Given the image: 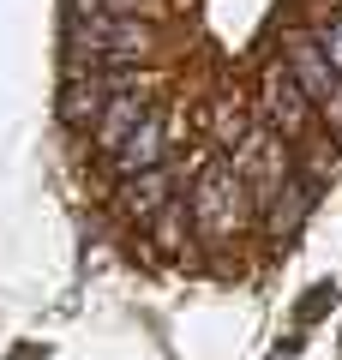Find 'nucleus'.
I'll use <instances>...</instances> for the list:
<instances>
[{
	"label": "nucleus",
	"instance_id": "f257e3e1",
	"mask_svg": "<svg viewBox=\"0 0 342 360\" xmlns=\"http://www.w3.org/2000/svg\"><path fill=\"white\" fill-rule=\"evenodd\" d=\"M151 49V25L127 13H66V66L72 72H114Z\"/></svg>",
	"mask_w": 342,
	"mask_h": 360
},
{
	"label": "nucleus",
	"instance_id": "f03ea898",
	"mask_svg": "<svg viewBox=\"0 0 342 360\" xmlns=\"http://www.w3.org/2000/svg\"><path fill=\"white\" fill-rule=\"evenodd\" d=\"M246 180L234 162H210L198 174V186H192L186 210H192V229H198V240H228V234L246 229Z\"/></svg>",
	"mask_w": 342,
	"mask_h": 360
},
{
	"label": "nucleus",
	"instance_id": "7ed1b4c3",
	"mask_svg": "<svg viewBox=\"0 0 342 360\" xmlns=\"http://www.w3.org/2000/svg\"><path fill=\"white\" fill-rule=\"evenodd\" d=\"M139 90V66H114V72H72L61 84V120L66 127H96L114 96Z\"/></svg>",
	"mask_w": 342,
	"mask_h": 360
},
{
	"label": "nucleus",
	"instance_id": "20e7f679",
	"mask_svg": "<svg viewBox=\"0 0 342 360\" xmlns=\"http://www.w3.org/2000/svg\"><path fill=\"white\" fill-rule=\"evenodd\" d=\"M234 168H241L246 193H258L265 205H270V198H277L282 186L294 180L289 150H282V144H270V139H246V144H241V156H234Z\"/></svg>",
	"mask_w": 342,
	"mask_h": 360
},
{
	"label": "nucleus",
	"instance_id": "39448f33",
	"mask_svg": "<svg viewBox=\"0 0 342 360\" xmlns=\"http://www.w3.org/2000/svg\"><path fill=\"white\" fill-rule=\"evenodd\" d=\"M289 72H294V84H300L312 103H324V108L342 96V78H336V66H330V54H324L318 37H289Z\"/></svg>",
	"mask_w": 342,
	"mask_h": 360
},
{
	"label": "nucleus",
	"instance_id": "423d86ee",
	"mask_svg": "<svg viewBox=\"0 0 342 360\" xmlns=\"http://www.w3.org/2000/svg\"><path fill=\"white\" fill-rule=\"evenodd\" d=\"M163 139H168V127H163V115L151 108V115H144V127L132 132L120 150H114V174L132 180V174H151V168H163V150H168Z\"/></svg>",
	"mask_w": 342,
	"mask_h": 360
},
{
	"label": "nucleus",
	"instance_id": "0eeeda50",
	"mask_svg": "<svg viewBox=\"0 0 342 360\" xmlns=\"http://www.w3.org/2000/svg\"><path fill=\"white\" fill-rule=\"evenodd\" d=\"M168 193H175V168H151V174H132L127 186H120V205H127V217H139V222H151L156 210L168 205Z\"/></svg>",
	"mask_w": 342,
	"mask_h": 360
},
{
	"label": "nucleus",
	"instance_id": "6e6552de",
	"mask_svg": "<svg viewBox=\"0 0 342 360\" xmlns=\"http://www.w3.org/2000/svg\"><path fill=\"white\" fill-rule=\"evenodd\" d=\"M306 103H312V96L294 84L289 66H282V72H270V120H277L282 139H300V132H306Z\"/></svg>",
	"mask_w": 342,
	"mask_h": 360
},
{
	"label": "nucleus",
	"instance_id": "1a4fd4ad",
	"mask_svg": "<svg viewBox=\"0 0 342 360\" xmlns=\"http://www.w3.org/2000/svg\"><path fill=\"white\" fill-rule=\"evenodd\" d=\"M144 115H151V108H144V96H139V90H132V96H114V103H108V115L96 120V144H102V150H120V144H127L132 132L144 127Z\"/></svg>",
	"mask_w": 342,
	"mask_h": 360
},
{
	"label": "nucleus",
	"instance_id": "9d476101",
	"mask_svg": "<svg viewBox=\"0 0 342 360\" xmlns=\"http://www.w3.org/2000/svg\"><path fill=\"white\" fill-rule=\"evenodd\" d=\"M312 210V180H289L277 198H270V234H294Z\"/></svg>",
	"mask_w": 342,
	"mask_h": 360
},
{
	"label": "nucleus",
	"instance_id": "9b49d317",
	"mask_svg": "<svg viewBox=\"0 0 342 360\" xmlns=\"http://www.w3.org/2000/svg\"><path fill=\"white\" fill-rule=\"evenodd\" d=\"M336 307V283H312L300 295V324H312V319H324V312Z\"/></svg>",
	"mask_w": 342,
	"mask_h": 360
},
{
	"label": "nucleus",
	"instance_id": "f8f14e48",
	"mask_svg": "<svg viewBox=\"0 0 342 360\" xmlns=\"http://www.w3.org/2000/svg\"><path fill=\"white\" fill-rule=\"evenodd\" d=\"M132 6L139 0H66V13H127L132 18Z\"/></svg>",
	"mask_w": 342,
	"mask_h": 360
},
{
	"label": "nucleus",
	"instance_id": "ddd939ff",
	"mask_svg": "<svg viewBox=\"0 0 342 360\" xmlns=\"http://www.w3.org/2000/svg\"><path fill=\"white\" fill-rule=\"evenodd\" d=\"M318 42H324L330 66H336V78H342V25H336V30H324V37H318Z\"/></svg>",
	"mask_w": 342,
	"mask_h": 360
}]
</instances>
